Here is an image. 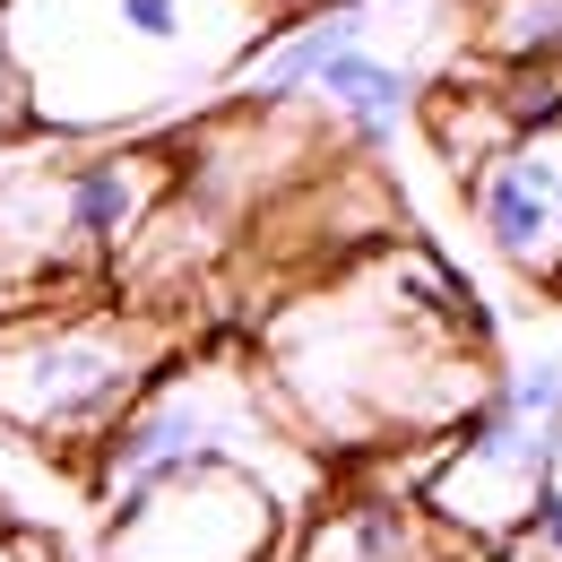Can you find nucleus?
<instances>
[{
  "instance_id": "nucleus-1",
  "label": "nucleus",
  "mask_w": 562,
  "mask_h": 562,
  "mask_svg": "<svg viewBox=\"0 0 562 562\" xmlns=\"http://www.w3.org/2000/svg\"><path fill=\"white\" fill-rule=\"evenodd\" d=\"M260 381L312 459L441 441L493 398L485 312L432 251H372L312 278L260 329Z\"/></svg>"
},
{
  "instance_id": "nucleus-2",
  "label": "nucleus",
  "mask_w": 562,
  "mask_h": 562,
  "mask_svg": "<svg viewBox=\"0 0 562 562\" xmlns=\"http://www.w3.org/2000/svg\"><path fill=\"white\" fill-rule=\"evenodd\" d=\"M269 0H0L18 113L44 139H139L234 87Z\"/></svg>"
},
{
  "instance_id": "nucleus-3",
  "label": "nucleus",
  "mask_w": 562,
  "mask_h": 562,
  "mask_svg": "<svg viewBox=\"0 0 562 562\" xmlns=\"http://www.w3.org/2000/svg\"><path fill=\"white\" fill-rule=\"evenodd\" d=\"M173 468H251V476L294 510V519H303V502H312L321 476H329V468L285 432L278 398H269L260 363H251L243 347L173 355L139 398L95 432V450H87L95 510L131 502L139 485L173 476Z\"/></svg>"
},
{
  "instance_id": "nucleus-4",
  "label": "nucleus",
  "mask_w": 562,
  "mask_h": 562,
  "mask_svg": "<svg viewBox=\"0 0 562 562\" xmlns=\"http://www.w3.org/2000/svg\"><path fill=\"white\" fill-rule=\"evenodd\" d=\"M173 363V329L131 303H18L0 312V424L44 450H95V432Z\"/></svg>"
},
{
  "instance_id": "nucleus-5",
  "label": "nucleus",
  "mask_w": 562,
  "mask_h": 562,
  "mask_svg": "<svg viewBox=\"0 0 562 562\" xmlns=\"http://www.w3.org/2000/svg\"><path fill=\"white\" fill-rule=\"evenodd\" d=\"M294 528L251 468H173L104 510L87 562H285Z\"/></svg>"
},
{
  "instance_id": "nucleus-6",
  "label": "nucleus",
  "mask_w": 562,
  "mask_h": 562,
  "mask_svg": "<svg viewBox=\"0 0 562 562\" xmlns=\"http://www.w3.org/2000/svg\"><path fill=\"white\" fill-rule=\"evenodd\" d=\"M546 441H554V432L502 416L493 398L459 424V432H441V441L424 450V476H416V502H424V519H432V537H459V546L502 554V546L528 528V510H537Z\"/></svg>"
},
{
  "instance_id": "nucleus-7",
  "label": "nucleus",
  "mask_w": 562,
  "mask_h": 562,
  "mask_svg": "<svg viewBox=\"0 0 562 562\" xmlns=\"http://www.w3.org/2000/svg\"><path fill=\"white\" fill-rule=\"evenodd\" d=\"M468 216L502 269L562 294V113L528 122L468 173Z\"/></svg>"
},
{
  "instance_id": "nucleus-8",
  "label": "nucleus",
  "mask_w": 562,
  "mask_h": 562,
  "mask_svg": "<svg viewBox=\"0 0 562 562\" xmlns=\"http://www.w3.org/2000/svg\"><path fill=\"white\" fill-rule=\"evenodd\" d=\"M424 78L416 61H398V53H381V44H347V53H329L312 87H303V104H321V122H338L355 147H381L407 113H416Z\"/></svg>"
},
{
  "instance_id": "nucleus-9",
  "label": "nucleus",
  "mask_w": 562,
  "mask_h": 562,
  "mask_svg": "<svg viewBox=\"0 0 562 562\" xmlns=\"http://www.w3.org/2000/svg\"><path fill=\"white\" fill-rule=\"evenodd\" d=\"M416 113H424V131H432L441 165H450L459 182H468L510 131H528V122L510 113L502 78H441V87H424V95H416Z\"/></svg>"
},
{
  "instance_id": "nucleus-10",
  "label": "nucleus",
  "mask_w": 562,
  "mask_h": 562,
  "mask_svg": "<svg viewBox=\"0 0 562 562\" xmlns=\"http://www.w3.org/2000/svg\"><path fill=\"white\" fill-rule=\"evenodd\" d=\"M476 53L493 70H562V0H476Z\"/></svg>"
},
{
  "instance_id": "nucleus-11",
  "label": "nucleus",
  "mask_w": 562,
  "mask_h": 562,
  "mask_svg": "<svg viewBox=\"0 0 562 562\" xmlns=\"http://www.w3.org/2000/svg\"><path fill=\"white\" fill-rule=\"evenodd\" d=\"M493 407L537 424V432H554L562 424V355H528L519 372H502V381H493Z\"/></svg>"
},
{
  "instance_id": "nucleus-12",
  "label": "nucleus",
  "mask_w": 562,
  "mask_h": 562,
  "mask_svg": "<svg viewBox=\"0 0 562 562\" xmlns=\"http://www.w3.org/2000/svg\"><path fill=\"white\" fill-rule=\"evenodd\" d=\"M502 562H562V424H554V441H546V485H537V510H528V528L502 546Z\"/></svg>"
},
{
  "instance_id": "nucleus-13",
  "label": "nucleus",
  "mask_w": 562,
  "mask_h": 562,
  "mask_svg": "<svg viewBox=\"0 0 562 562\" xmlns=\"http://www.w3.org/2000/svg\"><path fill=\"white\" fill-rule=\"evenodd\" d=\"M0 562H61V546L35 537V528H9V519H0Z\"/></svg>"
},
{
  "instance_id": "nucleus-14",
  "label": "nucleus",
  "mask_w": 562,
  "mask_h": 562,
  "mask_svg": "<svg viewBox=\"0 0 562 562\" xmlns=\"http://www.w3.org/2000/svg\"><path fill=\"white\" fill-rule=\"evenodd\" d=\"M26 113H18V78H9V44H0V139H18Z\"/></svg>"
},
{
  "instance_id": "nucleus-15",
  "label": "nucleus",
  "mask_w": 562,
  "mask_h": 562,
  "mask_svg": "<svg viewBox=\"0 0 562 562\" xmlns=\"http://www.w3.org/2000/svg\"><path fill=\"white\" fill-rule=\"evenodd\" d=\"M278 18H303V9H338V0H269Z\"/></svg>"
}]
</instances>
